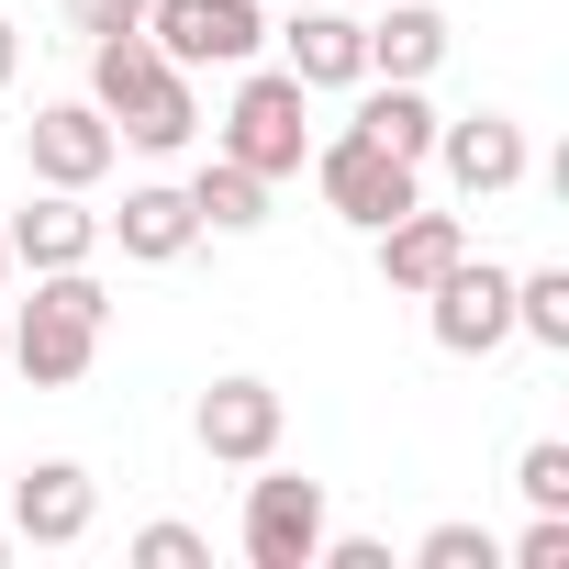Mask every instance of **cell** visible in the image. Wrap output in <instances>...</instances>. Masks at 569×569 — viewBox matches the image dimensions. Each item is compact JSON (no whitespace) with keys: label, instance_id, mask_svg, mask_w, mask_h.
<instances>
[{"label":"cell","instance_id":"obj_17","mask_svg":"<svg viewBox=\"0 0 569 569\" xmlns=\"http://www.w3.org/2000/svg\"><path fill=\"white\" fill-rule=\"evenodd\" d=\"M436 57H447V12H391V23H369V79H436Z\"/></svg>","mask_w":569,"mask_h":569},{"label":"cell","instance_id":"obj_25","mask_svg":"<svg viewBox=\"0 0 569 569\" xmlns=\"http://www.w3.org/2000/svg\"><path fill=\"white\" fill-rule=\"evenodd\" d=\"M12 68H23V34H12V23H0V90H12Z\"/></svg>","mask_w":569,"mask_h":569},{"label":"cell","instance_id":"obj_21","mask_svg":"<svg viewBox=\"0 0 569 569\" xmlns=\"http://www.w3.org/2000/svg\"><path fill=\"white\" fill-rule=\"evenodd\" d=\"M425 569H502V547H491L480 525H436V536H425Z\"/></svg>","mask_w":569,"mask_h":569},{"label":"cell","instance_id":"obj_19","mask_svg":"<svg viewBox=\"0 0 569 569\" xmlns=\"http://www.w3.org/2000/svg\"><path fill=\"white\" fill-rule=\"evenodd\" d=\"M513 336H536V347H569V268H536V279H513Z\"/></svg>","mask_w":569,"mask_h":569},{"label":"cell","instance_id":"obj_3","mask_svg":"<svg viewBox=\"0 0 569 569\" xmlns=\"http://www.w3.org/2000/svg\"><path fill=\"white\" fill-rule=\"evenodd\" d=\"M302 79L291 68H257L246 90H234V112H223V157L234 168H257V179H291L302 157H313V123H302Z\"/></svg>","mask_w":569,"mask_h":569},{"label":"cell","instance_id":"obj_15","mask_svg":"<svg viewBox=\"0 0 569 569\" xmlns=\"http://www.w3.org/2000/svg\"><path fill=\"white\" fill-rule=\"evenodd\" d=\"M123 257H146V268H168V257H190L201 246V212H190V190H123V212L101 223Z\"/></svg>","mask_w":569,"mask_h":569},{"label":"cell","instance_id":"obj_13","mask_svg":"<svg viewBox=\"0 0 569 569\" xmlns=\"http://www.w3.org/2000/svg\"><path fill=\"white\" fill-rule=\"evenodd\" d=\"M469 257V234H458V212H402V223H380V279H391V291H436V279Z\"/></svg>","mask_w":569,"mask_h":569},{"label":"cell","instance_id":"obj_5","mask_svg":"<svg viewBox=\"0 0 569 569\" xmlns=\"http://www.w3.org/2000/svg\"><path fill=\"white\" fill-rule=\"evenodd\" d=\"M146 46L168 68H246L268 23H257V0H146Z\"/></svg>","mask_w":569,"mask_h":569},{"label":"cell","instance_id":"obj_8","mask_svg":"<svg viewBox=\"0 0 569 569\" xmlns=\"http://www.w3.org/2000/svg\"><path fill=\"white\" fill-rule=\"evenodd\" d=\"M425 302H436V347H447V358H491V347L513 336V279H502L491 257H458Z\"/></svg>","mask_w":569,"mask_h":569},{"label":"cell","instance_id":"obj_12","mask_svg":"<svg viewBox=\"0 0 569 569\" xmlns=\"http://www.w3.org/2000/svg\"><path fill=\"white\" fill-rule=\"evenodd\" d=\"M0 246H12V268H90L101 257V212H79V190H46L34 212L0 223Z\"/></svg>","mask_w":569,"mask_h":569},{"label":"cell","instance_id":"obj_14","mask_svg":"<svg viewBox=\"0 0 569 569\" xmlns=\"http://www.w3.org/2000/svg\"><path fill=\"white\" fill-rule=\"evenodd\" d=\"M279 46H291V79H302V90H358V79H369V23H347V12L279 23Z\"/></svg>","mask_w":569,"mask_h":569},{"label":"cell","instance_id":"obj_26","mask_svg":"<svg viewBox=\"0 0 569 569\" xmlns=\"http://www.w3.org/2000/svg\"><path fill=\"white\" fill-rule=\"evenodd\" d=\"M0 369H12V325H0Z\"/></svg>","mask_w":569,"mask_h":569},{"label":"cell","instance_id":"obj_6","mask_svg":"<svg viewBox=\"0 0 569 569\" xmlns=\"http://www.w3.org/2000/svg\"><path fill=\"white\" fill-rule=\"evenodd\" d=\"M313 547H325V480H302V469L246 480V558L257 569H313Z\"/></svg>","mask_w":569,"mask_h":569},{"label":"cell","instance_id":"obj_20","mask_svg":"<svg viewBox=\"0 0 569 569\" xmlns=\"http://www.w3.org/2000/svg\"><path fill=\"white\" fill-rule=\"evenodd\" d=\"M513 491H525L536 513H569V447H558V436H536V447H525V469H513Z\"/></svg>","mask_w":569,"mask_h":569},{"label":"cell","instance_id":"obj_27","mask_svg":"<svg viewBox=\"0 0 569 569\" xmlns=\"http://www.w3.org/2000/svg\"><path fill=\"white\" fill-rule=\"evenodd\" d=\"M0 558H12V525H0Z\"/></svg>","mask_w":569,"mask_h":569},{"label":"cell","instance_id":"obj_1","mask_svg":"<svg viewBox=\"0 0 569 569\" xmlns=\"http://www.w3.org/2000/svg\"><path fill=\"white\" fill-rule=\"evenodd\" d=\"M90 101L112 112V134H134L146 157H179L201 134V101H190V68H168L146 34H101L90 46Z\"/></svg>","mask_w":569,"mask_h":569},{"label":"cell","instance_id":"obj_22","mask_svg":"<svg viewBox=\"0 0 569 569\" xmlns=\"http://www.w3.org/2000/svg\"><path fill=\"white\" fill-rule=\"evenodd\" d=\"M57 12L101 46V34H146V0H57Z\"/></svg>","mask_w":569,"mask_h":569},{"label":"cell","instance_id":"obj_24","mask_svg":"<svg viewBox=\"0 0 569 569\" xmlns=\"http://www.w3.org/2000/svg\"><path fill=\"white\" fill-rule=\"evenodd\" d=\"M513 569H569V513H536L525 547H513Z\"/></svg>","mask_w":569,"mask_h":569},{"label":"cell","instance_id":"obj_28","mask_svg":"<svg viewBox=\"0 0 569 569\" xmlns=\"http://www.w3.org/2000/svg\"><path fill=\"white\" fill-rule=\"evenodd\" d=\"M0 279H12V246H0Z\"/></svg>","mask_w":569,"mask_h":569},{"label":"cell","instance_id":"obj_23","mask_svg":"<svg viewBox=\"0 0 569 569\" xmlns=\"http://www.w3.org/2000/svg\"><path fill=\"white\" fill-rule=\"evenodd\" d=\"M134 558H146V569H201L212 547H201L190 525H146V536H134Z\"/></svg>","mask_w":569,"mask_h":569},{"label":"cell","instance_id":"obj_4","mask_svg":"<svg viewBox=\"0 0 569 569\" xmlns=\"http://www.w3.org/2000/svg\"><path fill=\"white\" fill-rule=\"evenodd\" d=\"M313 179H325V201H336V212H347L358 234H380V223H402V212L425 201V179H413V168H402L391 146H369L358 123H347L336 146H313Z\"/></svg>","mask_w":569,"mask_h":569},{"label":"cell","instance_id":"obj_11","mask_svg":"<svg viewBox=\"0 0 569 569\" xmlns=\"http://www.w3.org/2000/svg\"><path fill=\"white\" fill-rule=\"evenodd\" d=\"M90 513H101V491H90V469H68V458H46V469L12 480V536H34V547H79Z\"/></svg>","mask_w":569,"mask_h":569},{"label":"cell","instance_id":"obj_2","mask_svg":"<svg viewBox=\"0 0 569 569\" xmlns=\"http://www.w3.org/2000/svg\"><path fill=\"white\" fill-rule=\"evenodd\" d=\"M101 325H112V291H101L90 268H34V302L12 313V369L34 391H68L101 358Z\"/></svg>","mask_w":569,"mask_h":569},{"label":"cell","instance_id":"obj_7","mask_svg":"<svg viewBox=\"0 0 569 569\" xmlns=\"http://www.w3.org/2000/svg\"><path fill=\"white\" fill-rule=\"evenodd\" d=\"M23 157H34V179H46V190H90V179L123 157V134H112V112H101V101H46V112L23 123Z\"/></svg>","mask_w":569,"mask_h":569},{"label":"cell","instance_id":"obj_10","mask_svg":"<svg viewBox=\"0 0 569 569\" xmlns=\"http://www.w3.org/2000/svg\"><path fill=\"white\" fill-rule=\"evenodd\" d=\"M436 168H447V190H469V201H502V190L525 179V123H502V112L436 123Z\"/></svg>","mask_w":569,"mask_h":569},{"label":"cell","instance_id":"obj_18","mask_svg":"<svg viewBox=\"0 0 569 569\" xmlns=\"http://www.w3.org/2000/svg\"><path fill=\"white\" fill-rule=\"evenodd\" d=\"M190 212H201V234H257V223H268V179L234 168V157H212V168L190 179Z\"/></svg>","mask_w":569,"mask_h":569},{"label":"cell","instance_id":"obj_9","mask_svg":"<svg viewBox=\"0 0 569 569\" xmlns=\"http://www.w3.org/2000/svg\"><path fill=\"white\" fill-rule=\"evenodd\" d=\"M279 391L268 380H212L201 391V413H190V436L212 447V458H234V469H257V458H279Z\"/></svg>","mask_w":569,"mask_h":569},{"label":"cell","instance_id":"obj_16","mask_svg":"<svg viewBox=\"0 0 569 569\" xmlns=\"http://www.w3.org/2000/svg\"><path fill=\"white\" fill-rule=\"evenodd\" d=\"M358 134H369V146H391L402 168H425V157H436V101H425L413 79H380V90L358 101Z\"/></svg>","mask_w":569,"mask_h":569}]
</instances>
